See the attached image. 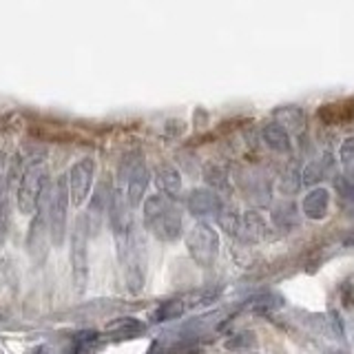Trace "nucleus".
Here are the masks:
<instances>
[{
	"mask_svg": "<svg viewBox=\"0 0 354 354\" xmlns=\"http://www.w3.org/2000/svg\"><path fill=\"white\" fill-rule=\"evenodd\" d=\"M299 184H301V175H297L295 169H290L288 173L281 175L279 186H281V191H283L286 195H292V193L297 191V188H299Z\"/></svg>",
	"mask_w": 354,
	"mask_h": 354,
	"instance_id": "nucleus-25",
	"label": "nucleus"
},
{
	"mask_svg": "<svg viewBox=\"0 0 354 354\" xmlns=\"http://www.w3.org/2000/svg\"><path fill=\"white\" fill-rule=\"evenodd\" d=\"M202 173H204V182L208 184L210 191H215L217 195H228L230 193V188H232L230 175H228V171L221 164L208 162V164H204Z\"/></svg>",
	"mask_w": 354,
	"mask_h": 354,
	"instance_id": "nucleus-15",
	"label": "nucleus"
},
{
	"mask_svg": "<svg viewBox=\"0 0 354 354\" xmlns=\"http://www.w3.org/2000/svg\"><path fill=\"white\" fill-rule=\"evenodd\" d=\"M0 288H3V274H0Z\"/></svg>",
	"mask_w": 354,
	"mask_h": 354,
	"instance_id": "nucleus-30",
	"label": "nucleus"
},
{
	"mask_svg": "<svg viewBox=\"0 0 354 354\" xmlns=\"http://www.w3.org/2000/svg\"><path fill=\"white\" fill-rule=\"evenodd\" d=\"M319 115L328 124H335L339 120H350L354 115V111H348V104H328L319 111Z\"/></svg>",
	"mask_w": 354,
	"mask_h": 354,
	"instance_id": "nucleus-22",
	"label": "nucleus"
},
{
	"mask_svg": "<svg viewBox=\"0 0 354 354\" xmlns=\"http://www.w3.org/2000/svg\"><path fill=\"white\" fill-rule=\"evenodd\" d=\"M339 160H341L343 166H346V169L354 166V138H346V140L341 142V147H339Z\"/></svg>",
	"mask_w": 354,
	"mask_h": 354,
	"instance_id": "nucleus-26",
	"label": "nucleus"
},
{
	"mask_svg": "<svg viewBox=\"0 0 354 354\" xmlns=\"http://www.w3.org/2000/svg\"><path fill=\"white\" fill-rule=\"evenodd\" d=\"M7 226H9V213H7V202H3L0 204V248H3L7 237Z\"/></svg>",
	"mask_w": 354,
	"mask_h": 354,
	"instance_id": "nucleus-28",
	"label": "nucleus"
},
{
	"mask_svg": "<svg viewBox=\"0 0 354 354\" xmlns=\"http://www.w3.org/2000/svg\"><path fill=\"white\" fill-rule=\"evenodd\" d=\"M301 210H304V215L313 221L324 219L330 210V193L324 186L310 188V191L306 193V197L301 199Z\"/></svg>",
	"mask_w": 354,
	"mask_h": 354,
	"instance_id": "nucleus-11",
	"label": "nucleus"
},
{
	"mask_svg": "<svg viewBox=\"0 0 354 354\" xmlns=\"http://www.w3.org/2000/svg\"><path fill=\"white\" fill-rule=\"evenodd\" d=\"M113 195L115 191L111 188V182H100L97 188H95V193L91 197V204H88V213H86V221H88V226H93L97 228L100 226V221H102V217L106 213H111V204H113ZM86 226V228H88Z\"/></svg>",
	"mask_w": 354,
	"mask_h": 354,
	"instance_id": "nucleus-10",
	"label": "nucleus"
},
{
	"mask_svg": "<svg viewBox=\"0 0 354 354\" xmlns=\"http://www.w3.org/2000/svg\"><path fill=\"white\" fill-rule=\"evenodd\" d=\"M38 354H42V352H38Z\"/></svg>",
	"mask_w": 354,
	"mask_h": 354,
	"instance_id": "nucleus-31",
	"label": "nucleus"
},
{
	"mask_svg": "<svg viewBox=\"0 0 354 354\" xmlns=\"http://www.w3.org/2000/svg\"><path fill=\"white\" fill-rule=\"evenodd\" d=\"M69 186L66 175H60L49 188V239L55 248L66 239V221H69Z\"/></svg>",
	"mask_w": 354,
	"mask_h": 354,
	"instance_id": "nucleus-3",
	"label": "nucleus"
},
{
	"mask_svg": "<svg viewBox=\"0 0 354 354\" xmlns=\"http://www.w3.org/2000/svg\"><path fill=\"white\" fill-rule=\"evenodd\" d=\"M261 140L263 144L274 153H288L290 151V133L283 127H279L277 122H268L261 129Z\"/></svg>",
	"mask_w": 354,
	"mask_h": 354,
	"instance_id": "nucleus-16",
	"label": "nucleus"
},
{
	"mask_svg": "<svg viewBox=\"0 0 354 354\" xmlns=\"http://www.w3.org/2000/svg\"><path fill=\"white\" fill-rule=\"evenodd\" d=\"M47 237H49V191L44 193L36 215L31 219L29 232H27V248L33 259L40 261L44 257V252H47V248H44V239Z\"/></svg>",
	"mask_w": 354,
	"mask_h": 354,
	"instance_id": "nucleus-8",
	"label": "nucleus"
},
{
	"mask_svg": "<svg viewBox=\"0 0 354 354\" xmlns=\"http://www.w3.org/2000/svg\"><path fill=\"white\" fill-rule=\"evenodd\" d=\"M186 310L184 306V299H173V301H166L158 308V313H155V321H171V319H177L182 313Z\"/></svg>",
	"mask_w": 354,
	"mask_h": 354,
	"instance_id": "nucleus-23",
	"label": "nucleus"
},
{
	"mask_svg": "<svg viewBox=\"0 0 354 354\" xmlns=\"http://www.w3.org/2000/svg\"><path fill=\"white\" fill-rule=\"evenodd\" d=\"M120 177L127 182V202L131 208L142 206V202H147V188H149V169L144 166V162H122L120 166Z\"/></svg>",
	"mask_w": 354,
	"mask_h": 354,
	"instance_id": "nucleus-6",
	"label": "nucleus"
},
{
	"mask_svg": "<svg viewBox=\"0 0 354 354\" xmlns=\"http://www.w3.org/2000/svg\"><path fill=\"white\" fill-rule=\"evenodd\" d=\"M272 221L274 226L279 230H292L299 224V215H297V208L292 204H281L274 208L272 213Z\"/></svg>",
	"mask_w": 354,
	"mask_h": 354,
	"instance_id": "nucleus-20",
	"label": "nucleus"
},
{
	"mask_svg": "<svg viewBox=\"0 0 354 354\" xmlns=\"http://www.w3.org/2000/svg\"><path fill=\"white\" fill-rule=\"evenodd\" d=\"M346 173H348V175H346L348 180H350V182L354 184V166H350V169H346Z\"/></svg>",
	"mask_w": 354,
	"mask_h": 354,
	"instance_id": "nucleus-29",
	"label": "nucleus"
},
{
	"mask_svg": "<svg viewBox=\"0 0 354 354\" xmlns=\"http://www.w3.org/2000/svg\"><path fill=\"white\" fill-rule=\"evenodd\" d=\"M86 219L80 217L75 224V230L71 232V250H69V259H71V274L77 290H84L86 279H88V257H86Z\"/></svg>",
	"mask_w": 354,
	"mask_h": 354,
	"instance_id": "nucleus-7",
	"label": "nucleus"
},
{
	"mask_svg": "<svg viewBox=\"0 0 354 354\" xmlns=\"http://www.w3.org/2000/svg\"><path fill=\"white\" fill-rule=\"evenodd\" d=\"M95 177V160L93 158H80L69 173H66V186H69V199L73 206H82L93 188Z\"/></svg>",
	"mask_w": 354,
	"mask_h": 354,
	"instance_id": "nucleus-5",
	"label": "nucleus"
},
{
	"mask_svg": "<svg viewBox=\"0 0 354 354\" xmlns=\"http://www.w3.org/2000/svg\"><path fill=\"white\" fill-rule=\"evenodd\" d=\"M283 306L281 297L274 295V292H259V295H252L243 308L248 313H272V310H279Z\"/></svg>",
	"mask_w": 354,
	"mask_h": 354,
	"instance_id": "nucleus-18",
	"label": "nucleus"
},
{
	"mask_svg": "<svg viewBox=\"0 0 354 354\" xmlns=\"http://www.w3.org/2000/svg\"><path fill=\"white\" fill-rule=\"evenodd\" d=\"M219 288H199V290L188 292L184 299V306L186 308H206L210 304H215L219 299Z\"/></svg>",
	"mask_w": 354,
	"mask_h": 354,
	"instance_id": "nucleus-19",
	"label": "nucleus"
},
{
	"mask_svg": "<svg viewBox=\"0 0 354 354\" xmlns=\"http://www.w3.org/2000/svg\"><path fill=\"white\" fill-rule=\"evenodd\" d=\"M335 186H337V191L341 193L343 199H348V202H354V184L348 180V177H337Z\"/></svg>",
	"mask_w": 354,
	"mask_h": 354,
	"instance_id": "nucleus-27",
	"label": "nucleus"
},
{
	"mask_svg": "<svg viewBox=\"0 0 354 354\" xmlns=\"http://www.w3.org/2000/svg\"><path fill=\"white\" fill-rule=\"evenodd\" d=\"M186 210L195 217L221 215L224 202H221V195L210 191V188H195V191H191V195L186 197Z\"/></svg>",
	"mask_w": 354,
	"mask_h": 354,
	"instance_id": "nucleus-9",
	"label": "nucleus"
},
{
	"mask_svg": "<svg viewBox=\"0 0 354 354\" xmlns=\"http://www.w3.org/2000/svg\"><path fill=\"white\" fill-rule=\"evenodd\" d=\"M49 191V169L44 160L33 162L22 175V180L16 186V206L22 215L33 217L42 202L44 193Z\"/></svg>",
	"mask_w": 354,
	"mask_h": 354,
	"instance_id": "nucleus-2",
	"label": "nucleus"
},
{
	"mask_svg": "<svg viewBox=\"0 0 354 354\" xmlns=\"http://www.w3.org/2000/svg\"><path fill=\"white\" fill-rule=\"evenodd\" d=\"M274 122L279 127H283L288 133L290 131H301L306 124V113L301 106H295V104H286L279 106L274 111Z\"/></svg>",
	"mask_w": 354,
	"mask_h": 354,
	"instance_id": "nucleus-17",
	"label": "nucleus"
},
{
	"mask_svg": "<svg viewBox=\"0 0 354 354\" xmlns=\"http://www.w3.org/2000/svg\"><path fill=\"white\" fill-rule=\"evenodd\" d=\"M186 248L197 266L210 268L219 252V235L215 226H210L208 221H197L186 235Z\"/></svg>",
	"mask_w": 354,
	"mask_h": 354,
	"instance_id": "nucleus-4",
	"label": "nucleus"
},
{
	"mask_svg": "<svg viewBox=\"0 0 354 354\" xmlns=\"http://www.w3.org/2000/svg\"><path fill=\"white\" fill-rule=\"evenodd\" d=\"M144 226H147L153 237L160 241H175L182 237V213L175 208L171 197L166 195H151L144 202Z\"/></svg>",
	"mask_w": 354,
	"mask_h": 354,
	"instance_id": "nucleus-1",
	"label": "nucleus"
},
{
	"mask_svg": "<svg viewBox=\"0 0 354 354\" xmlns=\"http://www.w3.org/2000/svg\"><path fill=\"white\" fill-rule=\"evenodd\" d=\"M254 343V335L252 332H239V335H232L226 339V348L228 350H246Z\"/></svg>",
	"mask_w": 354,
	"mask_h": 354,
	"instance_id": "nucleus-24",
	"label": "nucleus"
},
{
	"mask_svg": "<svg viewBox=\"0 0 354 354\" xmlns=\"http://www.w3.org/2000/svg\"><path fill=\"white\" fill-rule=\"evenodd\" d=\"M270 235L268 224L266 219L261 217V213L257 210H246L241 213V239L243 241H263L266 237Z\"/></svg>",
	"mask_w": 354,
	"mask_h": 354,
	"instance_id": "nucleus-12",
	"label": "nucleus"
},
{
	"mask_svg": "<svg viewBox=\"0 0 354 354\" xmlns=\"http://www.w3.org/2000/svg\"><path fill=\"white\" fill-rule=\"evenodd\" d=\"M155 182L166 197H177L182 193V175L173 164H158L155 169Z\"/></svg>",
	"mask_w": 354,
	"mask_h": 354,
	"instance_id": "nucleus-13",
	"label": "nucleus"
},
{
	"mask_svg": "<svg viewBox=\"0 0 354 354\" xmlns=\"http://www.w3.org/2000/svg\"><path fill=\"white\" fill-rule=\"evenodd\" d=\"M104 330L106 332H118V335H131V332H140L142 324L136 317H118L113 321H109Z\"/></svg>",
	"mask_w": 354,
	"mask_h": 354,
	"instance_id": "nucleus-21",
	"label": "nucleus"
},
{
	"mask_svg": "<svg viewBox=\"0 0 354 354\" xmlns=\"http://www.w3.org/2000/svg\"><path fill=\"white\" fill-rule=\"evenodd\" d=\"M332 171H335V160H332L330 153H326V155H321V158L313 160L301 171V184L315 186L317 182L326 180L328 175H332Z\"/></svg>",
	"mask_w": 354,
	"mask_h": 354,
	"instance_id": "nucleus-14",
	"label": "nucleus"
}]
</instances>
